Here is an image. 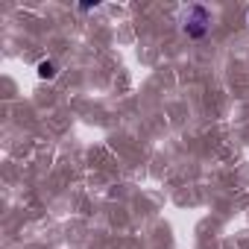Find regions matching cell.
Segmentation results:
<instances>
[{
    "label": "cell",
    "mask_w": 249,
    "mask_h": 249,
    "mask_svg": "<svg viewBox=\"0 0 249 249\" xmlns=\"http://www.w3.org/2000/svg\"><path fill=\"white\" fill-rule=\"evenodd\" d=\"M211 27V12L205 6H191V12L185 15V33L188 38H202Z\"/></svg>",
    "instance_id": "1"
},
{
    "label": "cell",
    "mask_w": 249,
    "mask_h": 249,
    "mask_svg": "<svg viewBox=\"0 0 249 249\" xmlns=\"http://www.w3.org/2000/svg\"><path fill=\"white\" fill-rule=\"evenodd\" d=\"M38 76H41V79H53V76H56V65H53V62H41V65H38Z\"/></svg>",
    "instance_id": "2"
}]
</instances>
